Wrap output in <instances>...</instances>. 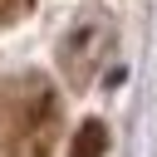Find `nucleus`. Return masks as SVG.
I'll return each instance as SVG.
<instances>
[{
	"mask_svg": "<svg viewBox=\"0 0 157 157\" xmlns=\"http://www.w3.org/2000/svg\"><path fill=\"white\" fill-rule=\"evenodd\" d=\"M59 142V93L44 74L0 78V157H49Z\"/></svg>",
	"mask_w": 157,
	"mask_h": 157,
	"instance_id": "f257e3e1",
	"label": "nucleus"
},
{
	"mask_svg": "<svg viewBox=\"0 0 157 157\" xmlns=\"http://www.w3.org/2000/svg\"><path fill=\"white\" fill-rule=\"evenodd\" d=\"M108 49H113V25L103 20V10H88L78 25H74V34L64 39V74H69V83H88L93 78V69L108 59Z\"/></svg>",
	"mask_w": 157,
	"mask_h": 157,
	"instance_id": "f03ea898",
	"label": "nucleus"
},
{
	"mask_svg": "<svg viewBox=\"0 0 157 157\" xmlns=\"http://www.w3.org/2000/svg\"><path fill=\"white\" fill-rule=\"evenodd\" d=\"M108 152V128L98 123V118H88L78 132H74V147H69V157H103Z\"/></svg>",
	"mask_w": 157,
	"mask_h": 157,
	"instance_id": "7ed1b4c3",
	"label": "nucleus"
},
{
	"mask_svg": "<svg viewBox=\"0 0 157 157\" xmlns=\"http://www.w3.org/2000/svg\"><path fill=\"white\" fill-rule=\"evenodd\" d=\"M29 5H34V0H0V25H15Z\"/></svg>",
	"mask_w": 157,
	"mask_h": 157,
	"instance_id": "20e7f679",
	"label": "nucleus"
}]
</instances>
